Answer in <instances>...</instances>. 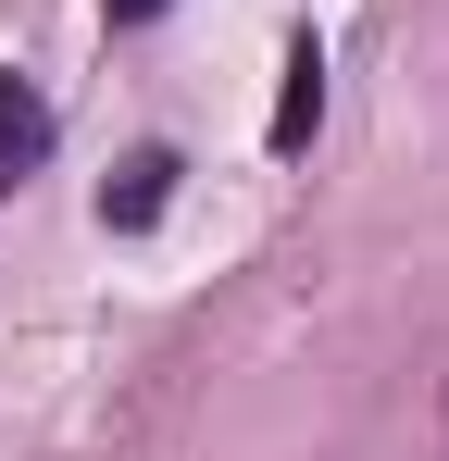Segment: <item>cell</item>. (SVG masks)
Instances as JSON below:
<instances>
[{
  "label": "cell",
  "instance_id": "obj_1",
  "mask_svg": "<svg viewBox=\"0 0 449 461\" xmlns=\"http://www.w3.org/2000/svg\"><path fill=\"white\" fill-rule=\"evenodd\" d=\"M38 162H50V100L25 76H0V187H25Z\"/></svg>",
  "mask_w": 449,
  "mask_h": 461
},
{
  "label": "cell",
  "instance_id": "obj_2",
  "mask_svg": "<svg viewBox=\"0 0 449 461\" xmlns=\"http://www.w3.org/2000/svg\"><path fill=\"white\" fill-rule=\"evenodd\" d=\"M162 200H175V150H138L113 187H100V225H150Z\"/></svg>",
  "mask_w": 449,
  "mask_h": 461
},
{
  "label": "cell",
  "instance_id": "obj_3",
  "mask_svg": "<svg viewBox=\"0 0 449 461\" xmlns=\"http://www.w3.org/2000/svg\"><path fill=\"white\" fill-rule=\"evenodd\" d=\"M312 125H325V50L299 38V50H288V100H275V150H299Z\"/></svg>",
  "mask_w": 449,
  "mask_h": 461
},
{
  "label": "cell",
  "instance_id": "obj_4",
  "mask_svg": "<svg viewBox=\"0 0 449 461\" xmlns=\"http://www.w3.org/2000/svg\"><path fill=\"white\" fill-rule=\"evenodd\" d=\"M100 13H113V25H150V13H162V0H100Z\"/></svg>",
  "mask_w": 449,
  "mask_h": 461
}]
</instances>
